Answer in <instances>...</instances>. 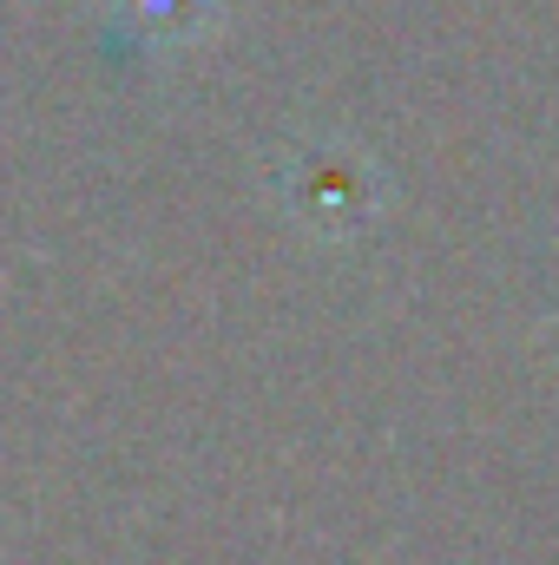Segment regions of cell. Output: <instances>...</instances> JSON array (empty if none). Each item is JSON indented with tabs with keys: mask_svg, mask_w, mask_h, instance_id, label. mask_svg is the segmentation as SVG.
I'll use <instances>...</instances> for the list:
<instances>
[{
	"mask_svg": "<svg viewBox=\"0 0 559 565\" xmlns=\"http://www.w3.org/2000/svg\"><path fill=\"white\" fill-rule=\"evenodd\" d=\"M289 211L309 217L323 237H342L356 224H369L382 204H376V184L362 164H342V171H323V158H309L296 178H289Z\"/></svg>",
	"mask_w": 559,
	"mask_h": 565,
	"instance_id": "6da1fadb",
	"label": "cell"
}]
</instances>
